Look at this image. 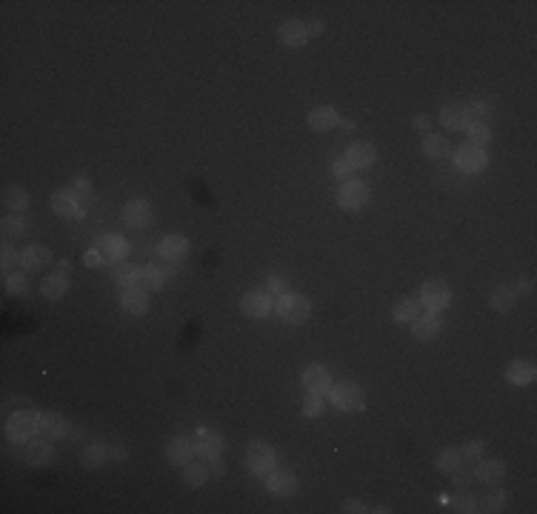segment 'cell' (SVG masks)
Instances as JSON below:
<instances>
[{
  "label": "cell",
  "instance_id": "obj_21",
  "mask_svg": "<svg viewBox=\"0 0 537 514\" xmlns=\"http://www.w3.org/2000/svg\"><path fill=\"white\" fill-rule=\"evenodd\" d=\"M337 123H340V115L335 106H315V109L309 112V126L315 132H332Z\"/></svg>",
  "mask_w": 537,
  "mask_h": 514
},
{
  "label": "cell",
  "instance_id": "obj_49",
  "mask_svg": "<svg viewBox=\"0 0 537 514\" xmlns=\"http://www.w3.org/2000/svg\"><path fill=\"white\" fill-rule=\"evenodd\" d=\"M266 292H269L272 297H283L289 289H286L283 277H269V280H266Z\"/></svg>",
  "mask_w": 537,
  "mask_h": 514
},
{
  "label": "cell",
  "instance_id": "obj_25",
  "mask_svg": "<svg viewBox=\"0 0 537 514\" xmlns=\"http://www.w3.org/2000/svg\"><path fill=\"white\" fill-rule=\"evenodd\" d=\"M423 154L429 161H449L452 157V143L443 135H426L423 137Z\"/></svg>",
  "mask_w": 537,
  "mask_h": 514
},
{
  "label": "cell",
  "instance_id": "obj_18",
  "mask_svg": "<svg viewBox=\"0 0 537 514\" xmlns=\"http://www.w3.org/2000/svg\"><path fill=\"white\" fill-rule=\"evenodd\" d=\"M23 457H26V463H32V466H49L51 460H55V449H51V443H49V437H38V440H26V452H23Z\"/></svg>",
  "mask_w": 537,
  "mask_h": 514
},
{
  "label": "cell",
  "instance_id": "obj_51",
  "mask_svg": "<svg viewBox=\"0 0 537 514\" xmlns=\"http://www.w3.org/2000/svg\"><path fill=\"white\" fill-rule=\"evenodd\" d=\"M209 463V471H212V477H223L226 474V463H223L220 457H215V460H206Z\"/></svg>",
  "mask_w": 537,
  "mask_h": 514
},
{
  "label": "cell",
  "instance_id": "obj_48",
  "mask_svg": "<svg viewBox=\"0 0 537 514\" xmlns=\"http://www.w3.org/2000/svg\"><path fill=\"white\" fill-rule=\"evenodd\" d=\"M69 191H72V194H89L92 191V180H89V177H83V174H77L75 180L69 183Z\"/></svg>",
  "mask_w": 537,
  "mask_h": 514
},
{
  "label": "cell",
  "instance_id": "obj_15",
  "mask_svg": "<svg viewBox=\"0 0 537 514\" xmlns=\"http://www.w3.org/2000/svg\"><path fill=\"white\" fill-rule=\"evenodd\" d=\"M374 157H377V152L369 140H355V143H349V149H346V163L352 169H369L374 163Z\"/></svg>",
  "mask_w": 537,
  "mask_h": 514
},
{
  "label": "cell",
  "instance_id": "obj_20",
  "mask_svg": "<svg viewBox=\"0 0 537 514\" xmlns=\"http://www.w3.org/2000/svg\"><path fill=\"white\" fill-rule=\"evenodd\" d=\"M123 223L129 229H146L152 223V206L146 200H129L123 209Z\"/></svg>",
  "mask_w": 537,
  "mask_h": 514
},
{
  "label": "cell",
  "instance_id": "obj_40",
  "mask_svg": "<svg viewBox=\"0 0 537 514\" xmlns=\"http://www.w3.org/2000/svg\"><path fill=\"white\" fill-rule=\"evenodd\" d=\"M452 509L460 511V514H472V511H477V498H475L472 491L457 489V494L452 498Z\"/></svg>",
  "mask_w": 537,
  "mask_h": 514
},
{
  "label": "cell",
  "instance_id": "obj_8",
  "mask_svg": "<svg viewBox=\"0 0 537 514\" xmlns=\"http://www.w3.org/2000/svg\"><path fill=\"white\" fill-rule=\"evenodd\" d=\"M274 309V297L269 292H249L243 300H240V312H243L246 317H252V320H263V317H269Z\"/></svg>",
  "mask_w": 537,
  "mask_h": 514
},
{
  "label": "cell",
  "instance_id": "obj_34",
  "mask_svg": "<svg viewBox=\"0 0 537 514\" xmlns=\"http://www.w3.org/2000/svg\"><path fill=\"white\" fill-rule=\"evenodd\" d=\"M494 112H497V103H494L492 97H475V100L469 103V115H472L475 123H486Z\"/></svg>",
  "mask_w": 537,
  "mask_h": 514
},
{
  "label": "cell",
  "instance_id": "obj_24",
  "mask_svg": "<svg viewBox=\"0 0 537 514\" xmlns=\"http://www.w3.org/2000/svg\"><path fill=\"white\" fill-rule=\"evenodd\" d=\"M49 203H51V211L60 215V218H83V211H80L72 191H55Z\"/></svg>",
  "mask_w": 537,
  "mask_h": 514
},
{
  "label": "cell",
  "instance_id": "obj_43",
  "mask_svg": "<svg viewBox=\"0 0 537 514\" xmlns=\"http://www.w3.org/2000/svg\"><path fill=\"white\" fill-rule=\"evenodd\" d=\"M0 232H3V240H12V237H23L26 232V226L21 218H14V215H6L3 223H0Z\"/></svg>",
  "mask_w": 537,
  "mask_h": 514
},
{
  "label": "cell",
  "instance_id": "obj_23",
  "mask_svg": "<svg viewBox=\"0 0 537 514\" xmlns=\"http://www.w3.org/2000/svg\"><path fill=\"white\" fill-rule=\"evenodd\" d=\"M186 252H189V240L183 237V235H166L160 243H158V255L160 257H166V260H183L186 257Z\"/></svg>",
  "mask_w": 537,
  "mask_h": 514
},
{
  "label": "cell",
  "instance_id": "obj_1",
  "mask_svg": "<svg viewBox=\"0 0 537 514\" xmlns=\"http://www.w3.org/2000/svg\"><path fill=\"white\" fill-rule=\"evenodd\" d=\"M329 403L335 406L337 412H363L366 409V395H363V388L352 380H340V383H332L329 386Z\"/></svg>",
  "mask_w": 537,
  "mask_h": 514
},
{
  "label": "cell",
  "instance_id": "obj_2",
  "mask_svg": "<svg viewBox=\"0 0 537 514\" xmlns=\"http://www.w3.org/2000/svg\"><path fill=\"white\" fill-rule=\"evenodd\" d=\"M274 312L281 314V320H286V323H291V326H300V323L309 320L311 303H309L303 294H291V292H286L283 297L274 300Z\"/></svg>",
  "mask_w": 537,
  "mask_h": 514
},
{
  "label": "cell",
  "instance_id": "obj_56",
  "mask_svg": "<svg viewBox=\"0 0 537 514\" xmlns=\"http://www.w3.org/2000/svg\"><path fill=\"white\" fill-rule=\"evenodd\" d=\"M86 263H89V266H100L103 263V255L97 252V249H92V252H86V257H83Z\"/></svg>",
  "mask_w": 537,
  "mask_h": 514
},
{
  "label": "cell",
  "instance_id": "obj_7",
  "mask_svg": "<svg viewBox=\"0 0 537 514\" xmlns=\"http://www.w3.org/2000/svg\"><path fill=\"white\" fill-rule=\"evenodd\" d=\"M455 166L463 172V174H480L483 169L489 166V154L486 149H480V146H460L455 152Z\"/></svg>",
  "mask_w": 537,
  "mask_h": 514
},
{
  "label": "cell",
  "instance_id": "obj_57",
  "mask_svg": "<svg viewBox=\"0 0 537 514\" xmlns=\"http://www.w3.org/2000/svg\"><path fill=\"white\" fill-rule=\"evenodd\" d=\"M123 457H126V452H123V449H117V446L112 449V446H109V460H123Z\"/></svg>",
  "mask_w": 537,
  "mask_h": 514
},
{
  "label": "cell",
  "instance_id": "obj_14",
  "mask_svg": "<svg viewBox=\"0 0 537 514\" xmlns=\"http://www.w3.org/2000/svg\"><path fill=\"white\" fill-rule=\"evenodd\" d=\"M266 489L269 494H274V498H291L294 491H298V477H294L291 471H269L266 474Z\"/></svg>",
  "mask_w": 537,
  "mask_h": 514
},
{
  "label": "cell",
  "instance_id": "obj_53",
  "mask_svg": "<svg viewBox=\"0 0 537 514\" xmlns=\"http://www.w3.org/2000/svg\"><path fill=\"white\" fill-rule=\"evenodd\" d=\"M512 289H514V294H529V292H532V280H529V277H521Z\"/></svg>",
  "mask_w": 537,
  "mask_h": 514
},
{
  "label": "cell",
  "instance_id": "obj_58",
  "mask_svg": "<svg viewBox=\"0 0 537 514\" xmlns=\"http://www.w3.org/2000/svg\"><path fill=\"white\" fill-rule=\"evenodd\" d=\"M58 272H60V274H69V260H60V263H58Z\"/></svg>",
  "mask_w": 537,
  "mask_h": 514
},
{
  "label": "cell",
  "instance_id": "obj_52",
  "mask_svg": "<svg viewBox=\"0 0 537 514\" xmlns=\"http://www.w3.org/2000/svg\"><path fill=\"white\" fill-rule=\"evenodd\" d=\"M343 511L346 514H363V511H369V509L363 506L360 500H343Z\"/></svg>",
  "mask_w": 537,
  "mask_h": 514
},
{
  "label": "cell",
  "instance_id": "obj_22",
  "mask_svg": "<svg viewBox=\"0 0 537 514\" xmlns=\"http://www.w3.org/2000/svg\"><path fill=\"white\" fill-rule=\"evenodd\" d=\"M198 452H195V443L189 440V437H175V440H169V446H166V457L171 460L175 466H186L189 460H192Z\"/></svg>",
  "mask_w": 537,
  "mask_h": 514
},
{
  "label": "cell",
  "instance_id": "obj_41",
  "mask_svg": "<svg viewBox=\"0 0 537 514\" xmlns=\"http://www.w3.org/2000/svg\"><path fill=\"white\" fill-rule=\"evenodd\" d=\"M466 135H469V143L480 146V149H483V143L492 140V129L486 126V123H469V126H466Z\"/></svg>",
  "mask_w": 537,
  "mask_h": 514
},
{
  "label": "cell",
  "instance_id": "obj_45",
  "mask_svg": "<svg viewBox=\"0 0 537 514\" xmlns=\"http://www.w3.org/2000/svg\"><path fill=\"white\" fill-rule=\"evenodd\" d=\"M320 412H323V400H320V395L309 392V395L303 397V417H320Z\"/></svg>",
  "mask_w": 537,
  "mask_h": 514
},
{
  "label": "cell",
  "instance_id": "obj_6",
  "mask_svg": "<svg viewBox=\"0 0 537 514\" xmlns=\"http://www.w3.org/2000/svg\"><path fill=\"white\" fill-rule=\"evenodd\" d=\"M369 203V186L363 180H346L337 189V206L346 211H360Z\"/></svg>",
  "mask_w": 537,
  "mask_h": 514
},
{
  "label": "cell",
  "instance_id": "obj_5",
  "mask_svg": "<svg viewBox=\"0 0 537 514\" xmlns=\"http://www.w3.org/2000/svg\"><path fill=\"white\" fill-rule=\"evenodd\" d=\"M274 463H277V454H274V449L269 446V443L254 440L252 446L246 449V466H249L252 474L266 477V474L274 469Z\"/></svg>",
  "mask_w": 537,
  "mask_h": 514
},
{
  "label": "cell",
  "instance_id": "obj_35",
  "mask_svg": "<svg viewBox=\"0 0 537 514\" xmlns=\"http://www.w3.org/2000/svg\"><path fill=\"white\" fill-rule=\"evenodd\" d=\"M163 280H166V272L149 263V266H143V269H141V280H137V286L158 292V289H163Z\"/></svg>",
  "mask_w": 537,
  "mask_h": 514
},
{
  "label": "cell",
  "instance_id": "obj_12",
  "mask_svg": "<svg viewBox=\"0 0 537 514\" xmlns=\"http://www.w3.org/2000/svg\"><path fill=\"white\" fill-rule=\"evenodd\" d=\"M440 329H443L440 317H438V314H431V312L418 314V317L411 320V334H414V340H420V343L435 340L438 334H440Z\"/></svg>",
  "mask_w": 537,
  "mask_h": 514
},
{
  "label": "cell",
  "instance_id": "obj_44",
  "mask_svg": "<svg viewBox=\"0 0 537 514\" xmlns=\"http://www.w3.org/2000/svg\"><path fill=\"white\" fill-rule=\"evenodd\" d=\"M460 457H463V463H477V460L483 457V440H469L460 449Z\"/></svg>",
  "mask_w": 537,
  "mask_h": 514
},
{
  "label": "cell",
  "instance_id": "obj_36",
  "mask_svg": "<svg viewBox=\"0 0 537 514\" xmlns=\"http://www.w3.org/2000/svg\"><path fill=\"white\" fill-rule=\"evenodd\" d=\"M97 246H103V252H106V260H112V263H120V260L126 257V252H129L126 240L117 237V235H109L106 240H100Z\"/></svg>",
  "mask_w": 537,
  "mask_h": 514
},
{
  "label": "cell",
  "instance_id": "obj_9",
  "mask_svg": "<svg viewBox=\"0 0 537 514\" xmlns=\"http://www.w3.org/2000/svg\"><path fill=\"white\" fill-rule=\"evenodd\" d=\"M300 383H303L306 392L326 395V392H329V386H332V375H329V369H326V366L311 363V366H306V369H303Z\"/></svg>",
  "mask_w": 537,
  "mask_h": 514
},
{
  "label": "cell",
  "instance_id": "obj_37",
  "mask_svg": "<svg viewBox=\"0 0 537 514\" xmlns=\"http://www.w3.org/2000/svg\"><path fill=\"white\" fill-rule=\"evenodd\" d=\"M137 280H141V269H137V266H132V263H120L117 269H115V283H117L120 289L137 286Z\"/></svg>",
  "mask_w": 537,
  "mask_h": 514
},
{
  "label": "cell",
  "instance_id": "obj_16",
  "mask_svg": "<svg viewBox=\"0 0 537 514\" xmlns=\"http://www.w3.org/2000/svg\"><path fill=\"white\" fill-rule=\"evenodd\" d=\"M503 477H506V463L503 460H477V469H475V480L480 483H486V486H497V483H503Z\"/></svg>",
  "mask_w": 537,
  "mask_h": 514
},
{
  "label": "cell",
  "instance_id": "obj_13",
  "mask_svg": "<svg viewBox=\"0 0 537 514\" xmlns=\"http://www.w3.org/2000/svg\"><path fill=\"white\" fill-rule=\"evenodd\" d=\"M195 452L203 460L220 457V452H223V437L215 429H198V434H195Z\"/></svg>",
  "mask_w": 537,
  "mask_h": 514
},
{
  "label": "cell",
  "instance_id": "obj_39",
  "mask_svg": "<svg viewBox=\"0 0 537 514\" xmlns=\"http://www.w3.org/2000/svg\"><path fill=\"white\" fill-rule=\"evenodd\" d=\"M503 509H506V491H500V489L489 491L486 498L477 500V511H503Z\"/></svg>",
  "mask_w": 537,
  "mask_h": 514
},
{
  "label": "cell",
  "instance_id": "obj_42",
  "mask_svg": "<svg viewBox=\"0 0 537 514\" xmlns=\"http://www.w3.org/2000/svg\"><path fill=\"white\" fill-rule=\"evenodd\" d=\"M3 289L9 294H26L29 292V277L23 272H14V274H6L3 277Z\"/></svg>",
  "mask_w": 537,
  "mask_h": 514
},
{
  "label": "cell",
  "instance_id": "obj_30",
  "mask_svg": "<svg viewBox=\"0 0 537 514\" xmlns=\"http://www.w3.org/2000/svg\"><path fill=\"white\" fill-rule=\"evenodd\" d=\"M29 206V191L23 186H6L3 189V209L6 211H23Z\"/></svg>",
  "mask_w": 537,
  "mask_h": 514
},
{
  "label": "cell",
  "instance_id": "obj_54",
  "mask_svg": "<svg viewBox=\"0 0 537 514\" xmlns=\"http://www.w3.org/2000/svg\"><path fill=\"white\" fill-rule=\"evenodd\" d=\"M411 126L418 129V132H426L429 135V117L426 115H414V120H411Z\"/></svg>",
  "mask_w": 537,
  "mask_h": 514
},
{
  "label": "cell",
  "instance_id": "obj_19",
  "mask_svg": "<svg viewBox=\"0 0 537 514\" xmlns=\"http://www.w3.org/2000/svg\"><path fill=\"white\" fill-rule=\"evenodd\" d=\"M49 263H51V249H49V246L34 243V246H26V249L21 252L23 272H38V269H43V266H49Z\"/></svg>",
  "mask_w": 537,
  "mask_h": 514
},
{
  "label": "cell",
  "instance_id": "obj_26",
  "mask_svg": "<svg viewBox=\"0 0 537 514\" xmlns=\"http://www.w3.org/2000/svg\"><path fill=\"white\" fill-rule=\"evenodd\" d=\"M503 375H506V380L512 386H529L537 371H534V363H529V360H512Z\"/></svg>",
  "mask_w": 537,
  "mask_h": 514
},
{
  "label": "cell",
  "instance_id": "obj_17",
  "mask_svg": "<svg viewBox=\"0 0 537 514\" xmlns=\"http://www.w3.org/2000/svg\"><path fill=\"white\" fill-rule=\"evenodd\" d=\"M38 432L40 437H49V440H58V437H66L69 432V420L60 417V414H51V412H38Z\"/></svg>",
  "mask_w": 537,
  "mask_h": 514
},
{
  "label": "cell",
  "instance_id": "obj_38",
  "mask_svg": "<svg viewBox=\"0 0 537 514\" xmlns=\"http://www.w3.org/2000/svg\"><path fill=\"white\" fill-rule=\"evenodd\" d=\"M103 463H109V449L103 446V443H92V446L83 452V466L86 469H100Z\"/></svg>",
  "mask_w": 537,
  "mask_h": 514
},
{
  "label": "cell",
  "instance_id": "obj_10",
  "mask_svg": "<svg viewBox=\"0 0 537 514\" xmlns=\"http://www.w3.org/2000/svg\"><path fill=\"white\" fill-rule=\"evenodd\" d=\"M440 123L446 129H452V132H466V126L472 123L469 106H466V103H446L440 109Z\"/></svg>",
  "mask_w": 537,
  "mask_h": 514
},
{
  "label": "cell",
  "instance_id": "obj_47",
  "mask_svg": "<svg viewBox=\"0 0 537 514\" xmlns=\"http://www.w3.org/2000/svg\"><path fill=\"white\" fill-rule=\"evenodd\" d=\"M0 255H3V257H0V266H3L6 272L12 269L14 263H21V255H17V249H14L9 240H3V249H0Z\"/></svg>",
  "mask_w": 537,
  "mask_h": 514
},
{
  "label": "cell",
  "instance_id": "obj_55",
  "mask_svg": "<svg viewBox=\"0 0 537 514\" xmlns=\"http://www.w3.org/2000/svg\"><path fill=\"white\" fill-rule=\"evenodd\" d=\"M306 29H309V38H318V34H323V32H326L323 21H311V23H309Z\"/></svg>",
  "mask_w": 537,
  "mask_h": 514
},
{
  "label": "cell",
  "instance_id": "obj_31",
  "mask_svg": "<svg viewBox=\"0 0 537 514\" xmlns=\"http://www.w3.org/2000/svg\"><path fill=\"white\" fill-rule=\"evenodd\" d=\"M460 463H463V457H460V449H457V446H446V449H440L438 457H435V466H438V471H443V474H452Z\"/></svg>",
  "mask_w": 537,
  "mask_h": 514
},
{
  "label": "cell",
  "instance_id": "obj_32",
  "mask_svg": "<svg viewBox=\"0 0 537 514\" xmlns=\"http://www.w3.org/2000/svg\"><path fill=\"white\" fill-rule=\"evenodd\" d=\"M514 303H517V294H514L512 286H497V289L492 292V297H489V306H492L494 312H512Z\"/></svg>",
  "mask_w": 537,
  "mask_h": 514
},
{
  "label": "cell",
  "instance_id": "obj_33",
  "mask_svg": "<svg viewBox=\"0 0 537 514\" xmlns=\"http://www.w3.org/2000/svg\"><path fill=\"white\" fill-rule=\"evenodd\" d=\"M209 474H212V471L206 469L203 463H192V460H189V463L183 466V480H186L189 489H200V486H206Z\"/></svg>",
  "mask_w": 537,
  "mask_h": 514
},
{
  "label": "cell",
  "instance_id": "obj_28",
  "mask_svg": "<svg viewBox=\"0 0 537 514\" xmlns=\"http://www.w3.org/2000/svg\"><path fill=\"white\" fill-rule=\"evenodd\" d=\"M66 292H69V277L60 274V272H55V274H49V277L40 280V294H43L46 300H58V297H63Z\"/></svg>",
  "mask_w": 537,
  "mask_h": 514
},
{
  "label": "cell",
  "instance_id": "obj_29",
  "mask_svg": "<svg viewBox=\"0 0 537 514\" xmlns=\"http://www.w3.org/2000/svg\"><path fill=\"white\" fill-rule=\"evenodd\" d=\"M418 312H420V300L418 297H401L394 303V309H392V317L397 323H411L414 317H418Z\"/></svg>",
  "mask_w": 537,
  "mask_h": 514
},
{
  "label": "cell",
  "instance_id": "obj_11",
  "mask_svg": "<svg viewBox=\"0 0 537 514\" xmlns=\"http://www.w3.org/2000/svg\"><path fill=\"white\" fill-rule=\"evenodd\" d=\"M277 40H281L286 49H300V46L309 43V29H306V23L291 17V21H283L281 29H277Z\"/></svg>",
  "mask_w": 537,
  "mask_h": 514
},
{
  "label": "cell",
  "instance_id": "obj_27",
  "mask_svg": "<svg viewBox=\"0 0 537 514\" xmlns=\"http://www.w3.org/2000/svg\"><path fill=\"white\" fill-rule=\"evenodd\" d=\"M120 309L129 312V314H134V317L146 314V309H149V303H146V292L137 289V286L123 289V297H120Z\"/></svg>",
  "mask_w": 537,
  "mask_h": 514
},
{
  "label": "cell",
  "instance_id": "obj_4",
  "mask_svg": "<svg viewBox=\"0 0 537 514\" xmlns=\"http://www.w3.org/2000/svg\"><path fill=\"white\" fill-rule=\"evenodd\" d=\"M418 300H420V306H426V312L438 314V312L449 309V300H452V289H449L446 280H438V277H435V280H426L423 286H420Z\"/></svg>",
  "mask_w": 537,
  "mask_h": 514
},
{
  "label": "cell",
  "instance_id": "obj_50",
  "mask_svg": "<svg viewBox=\"0 0 537 514\" xmlns=\"http://www.w3.org/2000/svg\"><path fill=\"white\" fill-rule=\"evenodd\" d=\"M332 174H335V177H349V174H352V166L346 163V161H335V163H332ZM349 180H352V177H349Z\"/></svg>",
  "mask_w": 537,
  "mask_h": 514
},
{
  "label": "cell",
  "instance_id": "obj_3",
  "mask_svg": "<svg viewBox=\"0 0 537 514\" xmlns=\"http://www.w3.org/2000/svg\"><path fill=\"white\" fill-rule=\"evenodd\" d=\"M38 434V412H29V409H17L9 414L6 420V437L12 443H26Z\"/></svg>",
  "mask_w": 537,
  "mask_h": 514
},
{
  "label": "cell",
  "instance_id": "obj_46",
  "mask_svg": "<svg viewBox=\"0 0 537 514\" xmlns=\"http://www.w3.org/2000/svg\"><path fill=\"white\" fill-rule=\"evenodd\" d=\"M475 480V469H469V463H460L455 471H452V483L457 486V489H466Z\"/></svg>",
  "mask_w": 537,
  "mask_h": 514
}]
</instances>
